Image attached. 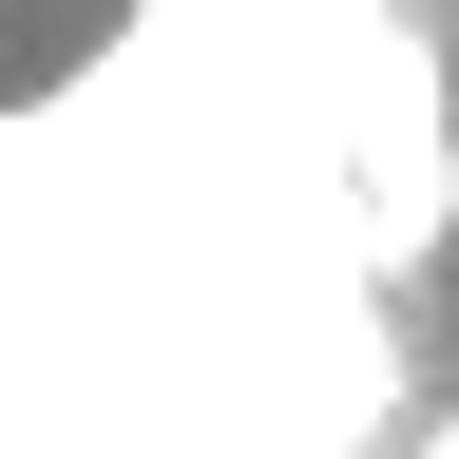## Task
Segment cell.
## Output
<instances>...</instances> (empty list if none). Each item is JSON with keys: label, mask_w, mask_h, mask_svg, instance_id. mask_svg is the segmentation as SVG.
<instances>
[{"label": "cell", "mask_w": 459, "mask_h": 459, "mask_svg": "<svg viewBox=\"0 0 459 459\" xmlns=\"http://www.w3.org/2000/svg\"><path fill=\"white\" fill-rule=\"evenodd\" d=\"M421 459H459V421H440V440H421Z\"/></svg>", "instance_id": "cell-1"}]
</instances>
